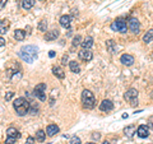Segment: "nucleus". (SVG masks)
<instances>
[{"mask_svg": "<svg viewBox=\"0 0 153 144\" xmlns=\"http://www.w3.org/2000/svg\"><path fill=\"white\" fill-rule=\"evenodd\" d=\"M24 144H34V138H33V136H28Z\"/></svg>", "mask_w": 153, "mask_h": 144, "instance_id": "obj_31", "label": "nucleus"}, {"mask_svg": "<svg viewBox=\"0 0 153 144\" xmlns=\"http://www.w3.org/2000/svg\"><path fill=\"white\" fill-rule=\"evenodd\" d=\"M33 94H34V97H37L40 101H46V84L45 83L37 84L33 89Z\"/></svg>", "mask_w": 153, "mask_h": 144, "instance_id": "obj_5", "label": "nucleus"}, {"mask_svg": "<svg viewBox=\"0 0 153 144\" xmlns=\"http://www.w3.org/2000/svg\"><path fill=\"white\" fill-rule=\"evenodd\" d=\"M111 28H112L114 31H116V32L126 33V31H128V24H126V22H125L123 18H119V19L115 20V22H112V24H111Z\"/></svg>", "mask_w": 153, "mask_h": 144, "instance_id": "obj_6", "label": "nucleus"}, {"mask_svg": "<svg viewBox=\"0 0 153 144\" xmlns=\"http://www.w3.org/2000/svg\"><path fill=\"white\" fill-rule=\"evenodd\" d=\"M92 138L95 139V140H100L101 138V135H100V133H93V135H92Z\"/></svg>", "mask_w": 153, "mask_h": 144, "instance_id": "obj_33", "label": "nucleus"}, {"mask_svg": "<svg viewBox=\"0 0 153 144\" xmlns=\"http://www.w3.org/2000/svg\"><path fill=\"white\" fill-rule=\"evenodd\" d=\"M58 37H59V31L58 30H53V31H50V32L45 33V40L46 41H54V40H56Z\"/></svg>", "mask_w": 153, "mask_h": 144, "instance_id": "obj_15", "label": "nucleus"}, {"mask_svg": "<svg viewBox=\"0 0 153 144\" xmlns=\"http://www.w3.org/2000/svg\"><path fill=\"white\" fill-rule=\"evenodd\" d=\"M139 138H148V135H149V128L147 125H140L139 128L137 129V133H135Z\"/></svg>", "mask_w": 153, "mask_h": 144, "instance_id": "obj_9", "label": "nucleus"}, {"mask_svg": "<svg viewBox=\"0 0 153 144\" xmlns=\"http://www.w3.org/2000/svg\"><path fill=\"white\" fill-rule=\"evenodd\" d=\"M70 144H82L81 138H79V136H76V135L72 136V138H70Z\"/></svg>", "mask_w": 153, "mask_h": 144, "instance_id": "obj_28", "label": "nucleus"}, {"mask_svg": "<svg viewBox=\"0 0 153 144\" xmlns=\"http://www.w3.org/2000/svg\"><path fill=\"white\" fill-rule=\"evenodd\" d=\"M6 135L12 136V138H15V139H19L20 138V133L15 128H13V126H10V128L6 129Z\"/></svg>", "mask_w": 153, "mask_h": 144, "instance_id": "obj_16", "label": "nucleus"}, {"mask_svg": "<svg viewBox=\"0 0 153 144\" xmlns=\"http://www.w3.org/2000/svg\"><path fill=\"white\" fill-rule=\"evenodd\" d=\"M59 131H60V129H59V126L56 124H50L46 128V134L48 136H54L55 134H58Z\"/></svg>", "mask_w": 153, "mask_h": 144, "instance_id": "obj_13", "label": "nucleus"}, {"mask_svg": "<svg viewBox=\"0 0 153 144\" xmlns=\"http://www.w3.org/2000/svg\"><path fill=\"white\" fill-rule=\"evenodd\" d=\"M129 30L134 34H138L140 32V23H139V20L137 18H130L129 19Z\"/></svg>", "mask_w": 153, "mask_h": 144, "instance_id": "obj_7", "label": "nucleus"}, {"mask_svg": "<svg viewBox=\"0 0 153 144\" xmlns=\"http://www.w3.org/2000/svg\"><path fill=\"white\" fill-rule=\"evenodd\" d=\"M15 138H12V136H8L5 140V144H15Z\"/></svg>", "mask_w": 153, "mask_h": 144, "instance_id": "obj_29", "label": "nucleus"}, {"mask_svg": "<svg viewBox=\"0 0 153 144\" xmlns=\"http://www.w3.org/2000/svg\"><path fill=\"white\" fill-rule=\"evenodd\" d=\"M4 45H5V38L0 37V47H1V46H4Z\"/></svg>", "mask_w": 153, "mask_h": 144, "instance_id": "obj_34", "label": "nucleus"}, {"mask_svg": "<svg viewBox=\"0 0 153 144\" xmlns=\"http://www.w3.org/2000/svg\"><path fill=\"white\" fill-rule=\"evenodd\" d=\"M120 63H123V64L126 65V66H131V65L134 64V56H133V55H129V54L121 55Z\"/></svg>", "mask_w": 153, "mask_h": 144, "instance_id": "obj_10", "label": "nucleus"}, {"mask_svg": "<svg viewBox=\"0 0 153 144\" xmlns=\"http://www.w3.org/2000/svg\"><path fill=\"white\" fill-rule=\"evenodd\" d=\"M112 108H114V103L111 100H103L102 102L100 103V110L101 111L107 112V111H111Z\"/></svg>", "mask_w": 153, "mask_h": 144, "instance_id": "obj_11", "label": "nucleus"}, {"mask_svg": "<svg viewBox=\"0 0 153 144\" xmlns=\"http://www.w3.org/2000/svg\"><path fill=\"white\" fill-rule=\"evenodd\" d=\"M13 96H14V93H13V92H8L5 94V101H10L13 98Z\"/></svg>", "mask_w": 153, "mask_h": 144, "instance_id": "obj_30", "label": "nucleus"}, {"mask_svg": "<svg viewBox=\"0 0 153 144\" xmlns=\"http://www.w3.org/2000/svg\"><path fill=\"white\" fill-rule=\"evenodd\" d=\"M69 68H70V70L73 73H81V66H79V64L76 63L75 60H72L70 63H69Z\"/></svg>", "mask_w": 153, "mask_h": 144, "instance_id": "obj_19", "label": "nucleus"}, {"mask_svg": "<svg viewBox=\"0 0 153 144\" xmlns=\"http://www.w3.org/2000/svg\"><path fill=\"white\" fill-rule=\"evenodd\" d=\"M81 45H82L83 48H86V50H89V48L93 46V38L89 37V36H87L84 40H83V42H82Z\"/></svg>", "mask_w": 153, "mask_h": 144, "instance_id": "obj_18", "label": "nucleus"}, {"mask_svg": "<svg viewBox=\"0 0 153 144\" xmlns=\"http://www.w3.org/2000/svg\"><path fill=\"white\" fill-rule=\"evenodd\" d=\"M124 98L130 103V106H137L138 105V91L135 88H130L129 91H126L124 94Z\"/></svg>", "mask_w": 153, "mask_h": 144, "instance_id": "obj_4", "label": "nucleus"}, {"mask_svg": "<svg viewBox=\"0 0 153 144\" xmlns=\"http://www.w3.org/2000/svg\"><path fill=\"white\" fill-rule=\"evenodd\" d=\"M45 138H46V133L44 130H38L36 133V140H38V142H44Z\"/></svg>", "mask_w": 153, "mask_h": 144, "instance_id": "obj_25", "label": "nucleus"}, {"mask_svg": "<svg viewBox=\"0 0 153 144\" xmlns=\"http://www.w3.org/2000/svg\"><path fill=\"white\" fill-rule=\"evenodd\" d=\"M143 41L145 42V44H149L151 41H153V30H148L147 32L144 33V36H143Z\"/></svg>", "mask_w": 153, "mask_h": 144, "instance_id": "obj_21", "label": "nucleus"}, {"mask_svg": "<svg viewBox=\"0 0 153 144\" xmlns=\"http://www.w3.org/2000/svg\"><path fill=\"white\" fill-rule=\"evenodd\" d=\"M37 30L38 31H41V32H46V30H47V22L45 19H42L40 23H38V26H37Z\"/></svg>", "mask_w": 153, "mask_h": 144, "instance_id": "obj_24", "label": "nucleus"}, {"mask_svg": "<svg viewBox=\"0 0 153 144\" xmlns=\"http://www.w3.org/2000/svg\"><path fill=\"white\" fill-rule=\"evenodd\" d=\"M149 126H151V128H153V116L149 117Z\"/></svg>", "mask_w": 153, "mask_h": 144, "instance_id": "obj_37", "label": "nucleus"}, {"mask_svg": "<svg viewBox=\"0 0 153 144\" xmlns=\"http://www.w3.org/2000/svg\"><path fill=\"white\" fill-rule=\"evenodd\" d=\"M26 37V31L23 30H15L14 31V38L17 41H23Z\"/></svg>", "mask_w": 153, "mask_h": 144, "instance_id": "obj_20", "label": "nucleus"}, {"mask_svg": "<svg viewBox=\"0 0 153 144\" xmlns=\"http://www.w3.org/2000/svg\"><path fill=\"white\" fill-rule=\"evenodd\" d=\"M48 56H50V58H55V51H48Z\"/></svg>", "mask_w": 153, "mask_h": 144, "instance_id": "obj_35", "label": "nucleus"}, {"mask_svg": "<svg viewBox=\"0 0 153 144\" xmlns=\"http://www.w3.org/2000/svg\"><path fill=\"white\" fill-rule=\"evenodd\" d=\"M37 52H38V47L33 46V45H28V46H23L19 50L18 55L23 61L26 63H33L37 59Z\"/></svg>", "mask_w": 153, "mask_h": 144, "instance_id": "obj_1", "label": "nucleus"}, {"mask_svg": "<svg viewBox=\"0 0 153 144\" xmlns=\"http://www.w3.org/2000/svg\"><path fill=\"white\" fill-rule=\"evenodd\" d=\"M82 103L87 110H92V108L96 107L95 96H93V93L89 89H84L82 92Z\"/></svg>", "mask_w": 153, "mask_h": 144, "instance_id": "obj_3", "label": "nucleus"}, {"mask_svg": "<svg viewBox=\"0 0 153 144\" xmlns=\"http://www.w3.org/2000/svg\"><path fill=\"white\" fill-rule=\"evenodd\" d=\"M10 27V23L8 19H1L0 20V34H5L6 32H8Z\"/></svg>", "mask_w": 153, "mask_h": 144, "instance_id": "obj_14", "label": "nucleus"}, {"mask_svg": "<svg viewBox=\"0 0 153 144\" xmlns=\"http://www.w3.org/2000/svg\"><path fill=\"white\" fill-rule=\"evenodd\" d=\"M53 73H54V75L59 79H64L65 78V73L60 66H53Z\"/></svg>", "mask_w": 153, "mask_h": 144, "instance_id": "obj_17", "label": "nucleus"}, {"mask_svg": "<svg viewBox=\"0 0 153 144\" xmlns=\"http://www.w3.org/2000/svg\"><path fill=\"white\" fill-rule=\"evenodd\" d=\"M134 130H135L134 126L130 125V126H128V128L124 129V133H125V135H126V136H131V135H133V133H134Z\"/></svg>", "mask_w": 153, "mask_h": 144, "instance_id": "obj_26", "label": "nucleus"}, {"mask_svg": "<svg viewBox=\"0 0 153 144\" xmlns=\"http://www.w3.org/2000/svg\"><path fill=\"white\" fill-rule=\"evenodd\" d=\"M6 1H8V0H1V3H0V8H3V6L6 4Z\"/></svg>", "mask_w": 153, "mask_h": 144, "instance_id": "obj_36", "label": "nucleus"}, {"mask_svg": "<svg viewBox=\"0 0 153 144\" xmlns=\"http://www.w3.org/2000/svg\"><path fill=\"white\" fill-rule=\"evenodd\" d=\"M82 37L81 36H75L74 38H73V42H72V45H73V47H75V46H78V45H81L82 44Z\"/></svg>", "mask_w": 153, "mask_h": 144, "instance_id": "obj_27", "label": "nucleus"}, {"mask_svg": "<svg viewBox=\"0 0 153 144\" xmlns=\"http://www.w3.org/2000/svg\"><path fill=\"white\" fill-rule=\"evenodd\" d=\"M106 46H107V50H109V52H111V54H114L115 51H116V45H115V42L112 40H109L106 41Z\"/></svg>", "mask_w": 153, "mask_h": 144, "instance_id": "obj_23", "label": "nucleus"}, {"mask_svg": "<svg viewBox=\"0 0 153 144\" xmlns=\"http://www.w3.org/2000/svg\"><path fill=\"white\" fill-rule=\"evenodd\" d=\"M34 1L33 0H22V8L26 10H29L31 8H33Z\"/></svg>", "mask_w": 153, "mask_h": 144, "instance_id": "obj_22", "label": "nucleus"}, {"mask_svg": "<svg viewBox=\"0 0 153 144\" xmlns=\"http://www.w3.org/2000/svg\"><path fill=\"white\" fill-rule=\"evenodd\" d=\"M13 106H14V110H15L17 114H18L19 116H23V115H26V114H28V112H29L31 103L26 100V98L18 97V98H17V100L14 101Z\"/></svg>", "mask_w": 153, "mask_h": 144, "instance_id": "obj_2", "label": "nucleus"}, {"mask_svg": "<svg viewBox=\"0 0 153 144\" xmlns=\"http://www.w3.org/2000/svg\"><path fill=\"white\" fill-rule=\"evenodd\" d=\"M59 22H60V26L64 27V28H69L70 27V23H72V17L70 15H61L60 19H59Z\"/></svg>", "mask_w": 153, "mask_h": 144, "instance_id": "obj_12", "label": "nucleus"}, {"mask_svg": "<svg viewBox=\"0 0 153 144\" xmlns=\"http://www.w3.org/2000/svg\"><path fill=\"white\" fill-rule=\"evenodd\" d=\"M78 56H79V59H81V60L86 61V63L91 61L92 59H93L92 51H91V50H86V48H83V50L79 51V52H78Z\"/></svg>", "mask_w": 153, "mask_h": 144, "instance_id": "obj_8", "label": "nucleus"}, {"mask_svg": "<svg viewBox=\"0 0 153 144\" xmlns=\"http://www.w3.org/2000/svg\"><path fill=\"white\" fill-rule=\"evenodd\" d=\"M102 144H110V142H107V140H106V142H103Z\"/></svg>", "mask_w": 153, "mask_h": 144, "instance_id": "obj_38", "label": "nucleus"}, {"mask_svg": "<svg viewBox=\"0 0 153 144\" xmlns=\"http://www.w3.org/2000/svg\"><path fill=\"white\" fill-rule=\"evenodd\" d=\"M67 61H68V55H64L61 59V64L62 65H67Z\"/></svg>", "mask_w": 153, "mask_h": 144, "instance_id": "obj_32", "label": "nucleus"}, {"mask_svg": "<svg viewBox=\"0 0 153 144\" xmlns=\"http://www.w3.org/2000/svg\"><path fill=\"white\" fill-rule=\"evenodd\" d=\"M86 144H96V143H93V142H89V143H86Z\"/></svg>", "mask_w": 153, "mask_h": 144, "instance_id": "obj_39", "label": "nucleus"}]
</instances>
